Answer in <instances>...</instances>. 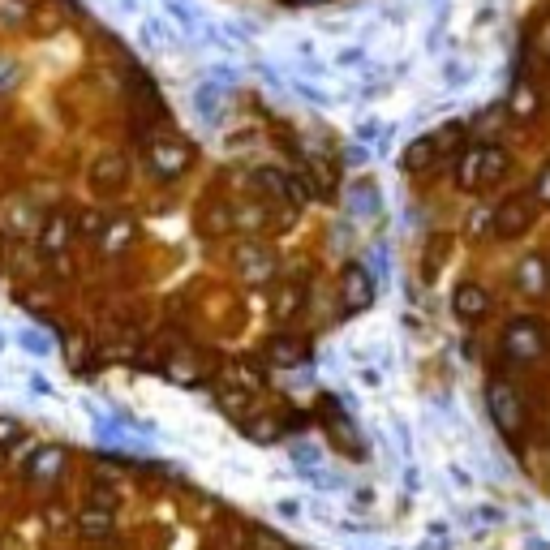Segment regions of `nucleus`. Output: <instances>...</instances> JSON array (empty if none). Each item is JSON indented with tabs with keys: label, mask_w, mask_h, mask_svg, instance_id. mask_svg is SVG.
I'll return each instance as SVG.
<instances>
[{
	"label": "nucleus",
	"mask_w": 550,
	"mask_h": 550,
	"mask_svg": "<svg viewBox=\"0 0 550 550\" xmlns=\"http://www.w3.org/2000/svg\"><path fill=\"white\" fill-rule=\"evenodd\" d=\"M228 267L250 288H271L280 280V254H275L263 237H241L233 250H228Z\"/></svg>",
	"instance_id": "obj_1"
},
{
	"label": "nucleus",
	"mask_w": 550,
	"mask_h": 550,
	"mask_svg": "<svg viewBox=\"0 0 550 550\" xmlns=\"http://www.w3.org/2000/svg\"><path fill=\"white\" fill-rule=\"evenodd\" d=\"M142 164H147L155 181H177L198 164V147L181 134H155L147 147H142Z\"/></svg>",
	"instance_id": "obj_2"
},
{
	"label": "nucleus",
	"mask_w": 550,
	"mask_h": 550,
	"mask_svg": "<svg viewBox=\"0 0 550 550\" xmlns=\"http://www.w3.org/2000/svg\"><path fill=\"white\" fill-rule=\"evenodd\" d=\"M546 344H550V331L542 318H533V314H520L512 318L508 327H503V357L516 361V366H533V361H542L546 357Z\"/></svg>",
	"instance_id": "obj_3"
},
{
	"label": "nucleus",
	"mask_w": 550,
	"mask_h": 550,
	"mask_svg": "<svg viewBox=\"0 0 550 550\" xmlns=\"http://www.w3.org/2000/svg\"><path fill=\"white\" fill-rule=\"evenodd\" d=\"M508 168H512L508 151L495 147V142H482V147H469L465 155H460L456 185H460V190H486V185L499 181Z\"/></svg>",
	"instance_id": "obj_4"
},
{
	"label": "nucleus",
	"mask_w": 550,
	"mask_h": 550,
	"mask_svg": "<svg viewBox=\"0 0 550 550\" xmlns=\"http://www.w3.org/2000/svg\"><path fill=\"white\" fill-rule=\"evenodd\" d=\"M78 241V211L69 207H48L43 211V224L35 233V250L43 254V263H52V258H65L74 250Z\"/></svg>",
	"instance_id": "obj_5"
},
{
	"label": "nucleus",
	"mask_w": 550,
	"mask_h": 550,
	"mask_svg": "<svg viewBox=\"0 0 550 550\" xmlns=\"http://www.w3.org/2000/svg\"><path fill=\"white\" fill-rule=\"evenodd\" d=\"M86 181H91V194L99 202H117L129 190V181H134V164H129L125 151H104V155H95Z\"/></svg>",
	"instance_id": "obj_6"
},
{
	"label": "nucleus",
	"mask_w": 550,
	"mask_h": 550,
	"mask_svg": "<svg viewBox=\"0 0 550 550\" xmlns=\"http://www.w3.org/2000/svg\"><path fill=\"white\" fill-rule=\"evenodd\" d=\"M267 306H271V323L275 327H293L301 310L310 306V288L301 275H284V280H275L267 288Z\"/></svg>",
	"instance_id": "obj_7"
},
{
	"label": "nucleus",
	"mask_w": 550,
	"mask_h": 550,
	"mask_svg": "<svg viewBox=\"0 0 550 550\" xmlns=\"http://www.w3.org/2000/svg\"><path fill=\"white\" fill-rule=\"evenodd\" d=\"M533 215H538L533 194H512V198H503L499 207L490 211V233H495L499 241H516V237H525L533 228Z\"/></svg>",
	"instance_id": "obj_8"
},
{
	"label": "nucleus",
	"mask_w": 550,
	"mask_h": 550,
	"mask_svg": "<svg viewBox=\"0 0 550 550\" xmlns=\"http://www.w3.org/2000/svg\"><path fill=\"white\" fill-rule=\"evenodd\" d=\"M198 233L207 237V241H228V237H237V224H233V198L224 194V177H215V194H211V198H202Z\"/></svg>",
	"instance_id": "obj_9"
},
{
	"label": "nucleus",
	"mask_w": 550,
	"mask_h": 550,
	"mask_svg": "<svg viewBox=\"0 0 550 550\" xmlns=\"http://www.w3.org/2000/svg\"><path fill=\"white\" fill-rule=\"evenodd\" d=\"M490 417H495V426L508 434V439H520V430H525V400H520V392L508 383V379H495L490 383Z\"/></svg>",
	"instance_id": "obj_10"
},
{
	"label": "nucleus",
	"mask_w": 550,
	"mask_h": 550,
	"mask_svg": "<svg viewBox=\"0 0 550 550\" xmlns=\"http://www.w3.org/2000/svg\"><path fill=\"white\" fill-rule=\"evenodd\" d=\"M134 241H138V220H134V215H125V211H117L91 250L104 258V263H117V258H125L129 250H134Z\"/></svg>",
	"instance_id": "obj_11"
},
{
	"label": "nucleus",
	"mask_w": 550,
	"mask_h": 550,
	"mask_svg": "<svg viewBox=\"0 0 550 550\" xmlns=\"http://www.w3.org/2000/svg\"><path fill=\"white\" fill-rule=\"evenodd\" d=\"M374 306V275L361 263H344L340 267V310L344 314H361Z\"/></svg>",
	"instance_id": "obj_12"
},
{
	"label": "nucleus",
	"mask_w": 550,
	"mask_h": 550,
	"mask_svg": "<svg viewBox=\"0 0 550 550\" xmlns=\"http://www.w3.org/2000/svg\"><path fill=\"white\" fill-rule=\"evenodd\" d=\"M263 361H267V366H280V370L306 366V361H310V340L297 336V331H288V327H280L271 340H263Z\"/></svg>",
	"instance_id": "obj_13"
},
{
	"label": "nucleus",
	"mask_w": 550,
	"mask_h": 550,
	"mask_svg": "<svg viewBox=\"0 0 550 550\" xmlns=\"http://www.w3.org/2000/svg\"><path fill=\"white\" fill-rule=\"evenodd\" d=\"M65 465H69L65 447L61 443H43V447L31 452V460H26L22 477H26V482H35V486H48V482H56V477L65 473Z\"/></svg>",
	"instance_id": "obj_14"
},
{
	"label": "nucleus",
	"mask_w": 550,
	"mask_h": 550,
	"mask_svg": "<svg viewBox=\"0 0 550 550\" xmlns=\"http://www.w3.org/2000/svg\"><path fill=\"white\" fill-rule=\"evenodd\" d=\"M233 224L241 237H267L271 233V207L258 194L233 198Z\"/></svg>",
	"instance_id": "obj_15"
},
{
	"label": "nucleus",
	"mask_w": 550,
	"mask_h": 550,
	"mask_svg": "<svg viewBox=\"0 0 550 550\" xmlns=\"http://www.w3.org/2000/svg\"><path fill=\"white\" fill-rule=\"evenodd\" d=\"M452 310H456L460 323H482V318L490 314V293H486L482 284H473V280L456 284V293H452Z\"/></svg>",
	"instance_id": "obj_16"
},
{
	"label": "nucleus",
	"mask_w": 550,
	"mask_h": 550,
	"mask_svg": "<svg viewBox=\"0 0 550 550\" xmlns=\"http://www.w3.org/2000/svg\"><path fill=\"white\" fill-rule=\"evenodd\" d=\"M516 288L525 297L533 301H542L550 293V263L542 254H529V258H520V267H516Z\"/></svg>",
	"instance_id": "obj_17"
},
{
	"label": "nucleus",
	"mask_w": 550,
	"mask_h": 550,
	"mask_svg": "<svg viewBox=\"0 0 550 550\" xmlns=\"http://www.w3.org/2000/svg\"><path fill=\"white\" fill-rule=\"evenodd\" d=\"M215 404H220V409H224L228 417L245 422V417L254 413V392H250V387H241V383L220 379V383H215Z\"/></svg>",
	"instance_id": "obj_18"
},
{
	"label": "nucleus",
	"mask_w": 550,
	"mask_h": 550,
	"mask_svg": "<svg viewBox=\"0 0 550 550\" xmlns=\"http://www.w3.org/2000/svg\"><path fill=\"white\" fill-rule=\"evenodd\" d=\"M78 533L82 538H112L117 533V516H112V508H99V503H86V508L78 512Z\"/></svg>",
	"instance_id": "obj_19"
},
{
	"label": "nucleus",
	"mask_w": 550,
	"mask_h": 550,
	"mask_svg": "<svg viewBox=\"0 0 550 550\" xmlns=\"http://www.w3.org/2000/svg\"><path fill=\"white\" fill-rule=\"evenodd\" d=\"M112 215H117V207H112V202H91V207H82V211H78V241L95 245L99 233L108 228Z\"/></svg>",
	"instance_id": "obj_20"
},
{
	"label": "nucleus",
	"mask_w": 550,
	"mask_h": 550,
	"mask_svg": "<svg viewBox=\"0 0 550 550\" xmlns=\"http://www.w3.org/2000/svg\"><path fill=\"white\" fill-rule=\"evenodd\" d=\"M35 0H0V26L5 31H22V26L35 22Z\"/></svg>",
	"instance_id": "obj_21"
},
{
	"label": "nucleus",
	"mask_w": 550,
	"mask_h": 550,
	"mask_svg": "<svg viewBox=\"0 0 550 550\" xmlns=\"http://www.w3.org/2000/svg\"><path fill=\"white\" fill-rule=\"evenodd\" d=\"M434 159H439V142H434V138H417L413 147L404 151V168H409V172H426Z\"/></svg>",
	"instance_id": "obj_22"
},
{
	"label": "nucleus",
	"mask_w": 550,
	"mask_h": 550,
	"mask_svg": "<svg viewBox=\"0 0 550 550\" xmlns=\"http://www.w3.org/2000/svg\"><path fill=\"white\" fill-rule=\"evenodd\" d=\"M22 439H26V430H22L18 417H0V452H9V447L22 443Z\"/></svg>",
	"instance_id": "obj_23"
},
{
	"label": "nucleus",
	"mask_w": 550,
	"mask_h": 550,
	"mask_svg": "<svg viewBox=\"0 0 550 550\" xmlns=\"http://www.w3.org/2000/svg\"><path fill=\"white\" fill-rule=\"evenodd\" d=\"M533 202H538V207H550V164L538 172V181H533Z\"/></svg>",
	"instance_id": "obj_24"
},
{
	"label": "nucleus",
	"mask_w": 550,
	"mask_h": 550,
	"mask_svg": "<svg viewBox=\"0 0 550 550\" xmlns=\"http://www.w3.org/2000/svg\"><path fill=\"white\" fill-rule=\"evenodd\" d=\"M9 241H13V237H9V228L0 224V267H5V250H9Z\"/></svg>",
	"instance_id": "obj_25"
},
{
	"label": "nucleus",
	"mask_w": 550,
	"mask_h": 550,
	"mask_svg": "<svg viewBox=\"0 0 550 550\" xmlns=\"http://www.w3.org/2000/svg\"><path fill=\"white\" fill-rule=\"evenodd\" d=\"M293 5H323V0H293Z\"/></svg>",
	"instance_id": "obj_26"
},
{
	"label": "nucleus",
	"mask_w": 550,
	"mask_h": 550,
	"mask_svg": "<svg viewBox=\"0 0 550 550\" xmlns=\"http://www.w3.org/2000/svg\"><path fill=\"white\" fill-rule=\"evenodd\" d=\"M0 349H5V336H0Z\"/></svg>",
	"instance_id": "obj_27"
}]
</instances>
